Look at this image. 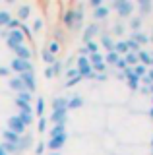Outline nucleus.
I'll return each instance as SVG.
<instances>
[{
	"instance_id": "obj_1",
	"label": "nucleus",
	"mask_w": 153,
	"mask_h": 155,
	"mask_svg": "<svg viewBox=\"0 0 153 155\" xmlns=\"http://www.w3.org/2000/svg\"><path fill=\"white\" fill-rule=\"evenodd\" d=\"M109 8H114L116 14H118V18L126 19V18H132L134 10H136V4H134L132 0H114Z\"/></svg>"
},
{
	"instance_id": "obj_2",
	"label": "nucleus",
	"mask_w": 153,
	"mask_h": 155,
	"mask_svg": "<svg viewBox=\"0 0 153 155\" xmlns=\"http://www.w3.org/2000/svg\"><path fill=\"white\" fill-rule=\"evenodd\" d=\"M6 45L10 47V48H16V47H20V45H25V35H23L20 29H12V31H8Z\"/></svg>"
},
{
	"instance_id": "obj_3",
	"label": "nucleus",
	"mask_w": 153,
	"mask_h": 155,
	"mask_svg": "<svg viewBox=\"0 0 153 155\" xmlns=\"http://www.w3.org/2000/svg\"><path fill=\"white\" fill-rule=\"evenodd\" d=\"M10 70H12V72H16V74L20 76V74H25V72H31V70H33V64H31V60L14 58V60L10 62Z\"/></svg>"
},
{
	"instance_id": "obj_4",
	"label": "nucleus",
	"mask_w": 153,
	"mask_h": 155,
	"mask_svg": "<svg viewBox=\"0 0 153 155\" xmlns=\"http://www.w3.org/2000/svg\"><path fill=\"white\" fill-rule=\"evenodd\" d=\"M23 85H25V91H29V93L33 95L37 91V80H35V70L31 72H25V74H20Z\"/></svg>"
},
{
	"instance_id": "obj_5",
	"label": "nucleus",
	"mask_w": 153,
	"mask_h": 155,
	"mask_svg": "<svg viewBox=\"0 0 153 155\" xmlns=\"http://www.w3.org/2000/svg\"><path fill=\"white\" fill-rule=\"evenodd\" d=\"M8 130H10V132H14V134H18V136H23L27 128L23 126V122L20 120V116L14 114V116H10V118H8Z\"/></svg>"
},
{
	"instance_id": "obj_6",
	"label": "nucleus",
	"mask_w": 153,
	"mask_h": 155,
	"mask_svg": "<svg viewBox=\"0 0 153 155\" xmlns=\"http://www.w3.org/2000/svg\"><path fill=\"white\" fill-rule=\"evenodd\" d=\"M66 140H68V134H60V136H54V138H50L45 145H47V149H50V151H60V149L64 147Z\"/></svg>"
},
{
	"instance_id": "obj_7",
	"label": "nucleus",
	"mask_w": 153,
	"mask_h": 155,
	"mask_svg": "<svg viewBox=\"0 0 153 155\" xmlns=\"http://www.w3.org/2000/svg\"><path fill=\"white\" fill-rule=\"evenodd\" d=\"M12 51H14V58H21V60H31L33 58V51L27 45H20V47L12 48Z\"/></svg>"
},
{
	"instance_id": "obj_8",
	"label": "nucleus",
	"mask_w": 153,
	"mask_h": 155,
	"mask_svg": "<svg viewBox=\"0 0 153 155\" xmlns=\"http://www.w3.org/2000/svg\"><path fill=\"white\" fill-rule=\"evenodd\" d=\"M62 23H64L68 29H76V12H74V8L66 10V12L62 14Z\"/></svg>"
},
{
	"instance_id": "obj_9",
	"label": "nucleus",
	"mask_w": 153,
	"mask_h": 155,
	"mask_svg": "<svg viewBox=\"0 0 153 155\" xmlns=\"http://www.w3.org/2000/svg\"><path fill=\"white\" fill-rule=\"evenodd\" d=\"M52 110H66L68 113V97L66 95H58L52 99Z\"/></svg>"
},
{
	"instance_id": "obj_10",
	"label": "nucleus",
	"mask_w": 153,
	"mask_h": 155,
	"mask_svg": "<svg viewBox=\"0 0 153 155\" xmlns=\"http://www.w3.org/2000/svg\"><path fill=\"white\" fill-rule=\"evenodd\" d=\"M95 35H99V25H97V23H89V25L85 27L82 39H83V43H89V41H93Z\"/></svg>"
},
{
	"instance_id": "obj_11",
	"label": "nucleus",
	"mask_w": 153,
	"mask_h": 155,
	"mask_svg": "<svg viewBox=\"0 0 153 155\" xmlns=\"http://www.w3.org/2000/svg\"><path fill=\"white\" fill-rule=\"evenodd\" d=\"M8 85H10V89L14 91V93H21V91H25V85H23L21 78L20 76H14L8 80Z\"/></svg>"
},
{
	"instance_id": "obj_12",
	"label": "nucleus",
	"mask_w": 153,
	"mask_h": 155,
	"mask_svg": "<svg viewBox=\"0 0 153 155\" xmlns=\"http://www.w3.org/2000/svg\"><path fill=\"white\" fill-rule=\"evenodd\" d=\"M82 107H83V97L80 93H74L72 97H68V110L82 109Z\"/></svg>"
},
{
	"instance_id": "obj_13",
	"label": "nucleus",
	"mask_w": 153,
	"mask_h": 155,
	"mask_svg": "<svg viewBox=\"0 0 153 155\" xmlns=\"http://www.w3.org/2000/svg\"><path fill=\"white\" fill-rule=\"evenodd\" d=\"M33 145V136L31 134H23L21 138H20V142H18V147H20V153H23V151H27Z\"/></svg>"
},
{
	"instance_id": "obj_14",
	"label": "nucleus",
	"mask_w": 153,
	"mask_h": 155,
	"mask_svg": "<svg viewBox=\"0 0 153 155\" xmlns=\"http://www.w3.org/2000/svg\"><path fill=\"white\" fill-rule=\"evenodd\" d=\"M50 120L54 124H66V120H68V113H66V110H52Z\"/></svg>"
},
{
	"instance_id": "obj_15",
	"label": "nucleus",
	"mask_w": 153,
	"mask_h": 155,
	"mask_svg": "<svg viewBox=\"0 0 153 155\" xmlns=\"http://www.w3.org/2000/svg\"><path fill=\"white\" fill-rule=\"evenodd\" d=\"M103 48H107V52H111L112 48H114V39H112V35L111 33H103L101 35V43H99Z\"/></svg>"
},
{
	"instance_id": "obj_16",
	"label": "nucleus",
	"mask_w": 153,
	"mask_h": 155,
	"mask_svg": "<svg viewBox=\"0 0 153 155\" xmlns=\"http://www.w3.org/2000/svg\"><path fill=\"white\" fill-rule=\"evenodd\" d=\"M109 14H111V8H109L107 4H103V6H99V8L93 10V18L95 19H107Z\"/></svg>"
},
{
	"instance_id": "obj_17",
	"label": "nucleus",
	"mask_w": 153,
	"mask_h": 155,
	"mask_svg": "<svg viewBox=\"0 0 153 155\" xmlns=\"http://www.w3.org/2000/svg\"><path fill=\"white\" fill-rule=\"evenodd\" d=\"M130 39H134V41H136L140 47H143V45H147V43H149V35H145L143 31H132Z\"/></svg>"
},
{
	"instance_id": "obj_18",
	"label": "nucleus",
	"mask_w": 153,
	"mask_h": 155,
	"mask_svg": "<svg viewBox=\"0 0 153 155\" xmlns=\"http://www.w3.org/2000/svg\"><path fill=\"white\" fill-rule=\"evenodd\" d=\"M29 16H31V6L29 4H21V6L18 8V19L23 23L25 19H29Z\"/></svg>"
},
{
	"instance_id": "obj_19",
	"label": "nucleus",
	"mask_w": 153,
	"mask_h": 155,
	"mask_svg": "<svg viewBox=\"0 0 153 155\" xmlns=\"http://www.w3.org/2000/svg\"><path fill=\"white\" fill-rule=\"evenodd\" d=\"M153 4L151 0H138V10H140V16H147V14L151 12Z\"/></svg>"
},
{
	"instance_id": "obj_20",
	"label": "nucleus",
	"mask_w": 153,
	"mask_h": 155,
	"mask_svg": "<svg viewBox=\"0 0 153 155\" xmlns=\"http://www.w3.org/2000/svg\"><path fill=\"white\" fill-rule=\"evenodd\" d=\"M138 60H140V64H143V66L149 68V66H151V52L145 51V48H142V51L138 52Z\"/></svg>"
},
{
	"instance_id": "obj_21",
	"label": "nucleus",
	"mask_w": 153,
	"mask_h": 155,
	"mask_svg": "<svg viewBox=\"0 0 153 155\" xmlns=\"http://www.w3.org/2000/svg\"><path fill=\"white\" fill-rule=\"evenodd\" d=\"M74 12H76V29H80L83 25V4L80 2L78 6L74 8Z\"/></svg>"
},
{
	"instance_id": "obj_22",
	"label": "nucleus",
	"mask_w": 153,
	"mask_h": 155,
	"mask_svg": "<svg viewBox=\"0 0 153 155\" xmlns=\"http://www.w3.org/2000/svg\"><path fill=\"white\" fill-rule=\"evenodd\" d=\"M20 138H21V136H18V134L10 132L8 128L2 132V142H8V143H18V142H20Z\"/></svg>"
},
{
	"instance_id": "obj_23",
	"label": "nucleus",
	"mask_w": 153,
	"mask_h": 155,
	"mask_svg": "<svg viewBox=\"0 0 153 155\" xmlns=\"http://www.w3.org/2000/svg\"><path fill=\"white\" fill-rule=\"evenodd\" d=\"M87 60H89V64H91V68H95V66H99V64H105V54H103V52H97V54H89V56H87Z\"/></svg>"
},
{
	"instance_id": "obj_24",
	"label": "nucleus",
	"mask_w": 153,
	"mask_h": 155,
	"mask_svg": "<svg viewBox=\"0 0 153 155\" xmlns=\"http://www.w3.org/2000/svg\"><path fill=\"white\" fill-rule=\"evenodd\" d=\"M114 52H116L118 56H124V54H128V47H126V41H114V48H112Z\"/></svg>"
},
{
	"instance_id": "obj_25",
	"label": "nucleus",
	"mask_w": 153,
	"mask_h": 155,
	"mask_svg": "<svg viewBox=\"0 0 153 155\" xmlns=\"http://www.w3.org/2000/svg\"><path fill=\"white\" fill-rule=\"evenodd\" d=\"M41 58H43V62H45V66H52V62L56 60V56H54V54H50V52L47 51V47H43V48H41Z\"/></svg>"
},
{
	"instance_id": "obj_26",
	"label": "nucleus",
	"mask_w": 153,
	"mask_h": 155,
	"mask_svg": "<svg viewBox=\"0 0 153 155\" xmlns=\"http://www.w3.org/2000/svg\"><path fill=\"white\" fill-rule=\"evenodd\" d=\"M0 145H2V149L6 151L8 155H16L20 153V147H18V143H8V142H0Z\"/></svg>"
},
{
	"instance_id": "obj_27",
	"label": "nucleus",
	"mask_w": 153,
	"mask_h": 155,
	"mask_svg": "<svg viewBox=\"0 0 153 155\" xmlns=\"http://www.w3.org/2000/svg\"><path fill=\"white\" fill-rule=\"evenodd\" d=\"M18 116H20V120L23 122V126H25V128H29V126L33 124V118H35V116H33V113H18Z\"/></svg>"
},
{
	"instance_id": "obj_28",
	"label": "nucleus",
	"mask_w": 153,
	"mask_h": 155,
	"mask_svg": "<svg viewBox=\"0 0 153 155\" xmlns=\"http://www.w3.org/2000/svg\"><path fill=\"white\" fill-rule=\"evenodd\" d=\"M85 52H87V56L89 54H97V52H101L99 48H101V45L99 43H95V41H89V43H85Z\"/></svg>"
},
{
	"instance_id": "obj_29",
	"label": "nucleus",
	"mask_w": 153,
	"mask_h": 155,
	"mask_svg": "<svg viewBox=\"0 0 153 155\" xmlns=\"http://www.w3.org/2000/svg\"><path fill=\"white\" fill-rule=\"evenodd\" d=\"M126 84H128V87H130L132 91H138V89H140V85H142L140 84V78H136L134 74L126 78Z\"/></svg>"
},
{
	"instance_id": "obj_30",
	"label": "nucleus",
	"mask_w": 153,
	"mask_h": 155,
	"mask_svg": "<svg viewBox=\"0 0 153 155\" xmlns=\"http://www.w3.org/2000/svg\"><path fill=\"white\" fill-rule=\"evenodd\" d=\"M60 134H66V124H54V126L49 130V136H50V138L60 136Z\"/></svg>"
},
{
	"instance_id": "obj_31",
	"label": "nucleus",
	"mask_w": 153,
	"mask_h": 155,
	"mask_svg": "<svg viewBox=\"0 0 153 155\" xmlns=\"http://www.w3.org/2000/svg\"><path fill=\"white\" fill-rule=\"evenodd\" d=\"M10 19H12V14L8 12V10H0V29L6 27Z\"/></svg>"
},
{
	"instance_id": "obj_32",
	"label": "nucleus",
	"mask_w": 153,
	"mask_h": 155,
	"mask_svg": "<svg viewBox=\"0 0 153 155\" xmlns=\"http://www.w3.org/2000/svg\"><path fill=\"white\" fill-rule=\"evenodd\" d=\"M118 58H120V56H118L114 51H111V52H107V54H105V64H107V66H114L118 62Z\"/></svg>"
},
{
	"instance_id": "obj_33",
	"label": "nucleus",
	"mask_w": 153,
	"mask_h": 155,
	"mask_svg": "<svg viewBox=\"0 0 153 155\" xmlns=\"http://www.w3.org/2000/svg\"><path fill=\"white\" fill-rule=\"evenodd\" d=\"M132 70H134V76L142 80L143 76H147V70H149V68H147V66H143V64H136V66L132 68Z\"/></svg>"
},
{
	"instance_id": "obj_34",
	"label": "nucleus",
	"mask_w": 153,
	"mask_h": 155,
	"mask_svg": "<svg viewBox=\"0 0 153 155\" xmlns=\"http://www.w3.org/2000/svg\"><path fill=\"white\" fill-rule=\"evenodd\" d=\"M124 60H126V64L130 66V68H134L136 64H140V60H138V54H136V52H128V54H124Z\"/></svg>"
},
{
	"instance_id": "obj_35",
	"label": "nucleus",
	"mask_w": 153,
	"mask_h": 155,
	"mask_svg": "<svg viewBox=\"0 0 153 155\" xmlns=\"http://www.w3.org/2000/svg\"><path fill=\"white\" fill-rule=\"evenodd\" d=\"M31 99H33V95L29 93V91H21V93H16V101H21V103L31 105Z\"/></svg>"
},
{
	"instance_id": "obj_36",
	"label": "nucleus",
	"mask_w": 153,
	"mask_h": 155,
	"mask_svg": "<svg viewBox=\"0 0 153 155\" xmlns=\"http://www.w3.org/2000/svg\"><path fill=\"white\" fill-rule=\"evenodd\" d=\"M35 114L39 116H45V99H43V97H39V99H37V105H35Z\"/></svg>"
},
{
	"instance_id": "obj_37",
	"label": "nucleus",
	"mask_w": 153,
	"mask_h": 155,
	"mask_svg": "<svg viewBox=\"0 0 153 155\" xmlns=\"http://www.w3.org/2000/svg\"><path fill=\"white\" fill-rule=\"evenodd\" d=\"M130 29L132 31H140L142 29V18L140 16H132L130 18Z\"/></svg>"
},
{
	"instance_id": "obj_38",
	"label": "nucleus",
	"mask_w": 153,
	"mask_h": 155,
	"mask_svg": "<svg viewBox=\"0 0 153 155\" xmlns=\"http://www.w3.org/2000/svg\"><path fill=\"white\" fill-rule=\"evenodd\" d=\"M126 47H128V51H130V52H136V54L142 51V47L138 45V43L134 41V39H126Z\"/></svg>"
},
{
	"instance_id": "obj_39",
	"label": "nucleus",
	"mask_w": 153,
	"mask_h": 155,
	"mask_svg": "<svg viewBox=\"0 0 153 155\" xmlns=\"http://www.w3.org/2000/svg\"><path fill=\"white\" fill-rule=\"evenodd\" d=\"M60 48H62V47H60V43H56V41H50L49 45H47V51H49L50 54H54V56L60 52Z\"/></svg>"
},
{
	"instance_id": "obj_40",
	"label": "nucleus",
	"mask_w": 153,
	"mask_h": 155,
	"mask_svg": "<svg viewBox=\"0 0 153 155\" xmlns=\"http://www.w3.org/2000/svg\"><path fill=\"white\" fill-rule=\"evenodd\" d=\"M66 78H68L66 81H70V80H83V78L80 76V72L76 70V68H70V70L66 72Z\"/></svg>"
},
{
	"instance_id": "obj_41",
	"label": "nucleus",
	"mask_w": 153,
	"mask_h": 155,
	"mask_svg": "<svg viewBox=\"0 0 153 155\" xmlns=\"http://www.w3.org/2000/svg\"><path fill=\"white\" fill-rule=\"evenodd\" d=\"M47 124H49V118H47V116H41L39 122H37V130H39L41 134H45L47 132Z\"/></svg>"
},
{
	"instance_id": "obj_42",
	"label": "nucleus",
	"mask_w": 153,
	"mask_h": 155,
	"mask_svg": "<svg viewBox=\"0 0 153 155\" xmlns=\"http://www.w3.org/2000/svg\"><path fill=\"white\" fill-rule=\"evenodd\" d=\"M124 31H126V27H124L122 19H120V21H116V23L112 25V33H114V35H122Z\"/></svg>"
},
{
	"instance_id": "obj_43",
	"label": "nucleus",
	"mask_w": 153,
	"mask_h": 155,
	"mask_svg": "<svg viewBox=\"0 0 153 155\" xmlns=\"http://www.w3.org/2000/svg\"><path fill=\"white\" fill-rule=\"evenodd\" d=\"M20 25H21V21L18 18H12L10 21H8V25H6V29L8 31H12V29H20Z\"/></svg>"
},
{
	"instance_id": "obj_44",
	"label": "nucleus",
	"mask_w": 153,
	"mask_h": 155,
	"mask_svg": "<svg viewBox=\"0 0 153 155\" xmlns=\"http://www.w3.org/2000/svg\"><path fill=\"white\" fill-rule=\"evenodd\" d=\"M50 68H52V72H54V76H58L60 72H62V62H60V60H54Z\"/></svg>"
},
{
	"instance_id": "obj_45",
	"label": "nucleus",
	"mask_w": 153,
	"mask_h": 155,
	"mask_svg": "<svg viewBox=\"0 0 153 155\" xmlns=\"http://www.w3.org/2000/svg\"><path fill=\"white\" fill-rule=\"evenodd\" d=\"M45 147H47V145H45V142L41 140V142L37 143V147H35V155H43V151H45Z\"/></svg>"
},
{
	"instance_id": "obj_46",
	"label": "nucleus",
	"mask_w": 153,
	"mask_h": 155,
	"mask_svg": "<svg viewBox=\"0 0 153 155\" xmlns=\"http://www.w3.org/2000/svg\"><path fill=\"white\" fill-rule=\"evenodd\" d=\"M41 27H43V18H37L35 21H33V29H31V31H39Z\"/></svg>"
},
{
	"instance_id": "obj_47",
	"label": "nucleus",
	"mask_w": 153,
	"mask_h": 155,
	"mask_svg": "<svg viewBox=\"0 0 153 155\" xmlns=\"http://www.w3.org/2000/svg\"><path fill=\"white\" fill-rule=\"evenodd\" d=\"M45 78L47 80H52V78H54V72H52L50 66H45Z\"/></svg>"
},
{
	"instance_id": "obj_48",
	"label": "nucleus",
	"mask_w": 153,
	"mask_h": 155,
	"mask_svg": "<svg viewBox=\"0 0 153 155\" xmlns=\"http://www.w3.org/2000/svg\"><path fill=\"white\" fill-rule=\"evenodd\" d=\"M54 41L56 43H62V41H64V35H62V31H58V29L54 31Z\"/></svg>"
},
{
	"instance_id": "obj_49",
	"label": "nucleus",
	"mask_w": 153,
	"mask_h": 155,
	"mask_svg": "<svg viewBox=\"0 0 153 155\" xmlns=\"http://www.w3.org/2000/svg\"><path fill=\"white\" fill-rule=\"evenodd\" d=\"M89 6H91V8L95 10V8H99V6H103V0H89Z\"/></svg>"
},
{
	"instance_id": "obj_50",
	"label": "nucleus",
	"mask_w": 153,
	"mask_h": 155,
	"mask_svg": "<svg viewBox=\"0 0 153 155\" xmlns=\"http://www.w3.org/2000/svg\"><path fill=\"white\" fill-rule=\"evenodd\" d=\"M8 74H10V68H8V66H0V76L6 78Z\"/></svg>"
},
{
	"instance_id": "obj_51",
	"label": "nucleus",
	"mask_w": 153,
	"mask_h": 155,
	"mask_svg": "<svg viewBox=\"0 0 153 155\" xmlns=\"http://www.w3.org/2000/svg\"><path fill=\"white\" fill-rule=\"evenodd\" d=\"M107 78H109V74H97V76H95V80H99V81H107Z\"/></svg>"
},
{
	"instance_id": "obj_52",
	"label": "nucleus",
	"mask_w": 153,
	"mask_h": 155,
	"mask_svg": "<svg viewBox=\"0 0 153 155\" xmlns=\"http://www.w3.org/2000/svg\"><path fill=\"white\" fill-rule=\"evenodd\" d=\"M140 91H142L143 95H151V93H149V87H147V85H140Z\"/></svg>"
},
{
	"instance_id": "obj_53",
	"label": "nucleus",
	"mask_w": 153,
	"mask_h": 155,
	"mask_svg": "<svg viewBox=\"0 0 153 155\" xmlns=\"http://www.w3.org/2000/svg\"><path fill=\"white\" fill-rule=\"evenodd\" d=\"M82 80H70V81H66V87H72V85H78Z\"/></svg>"
},
{
	"instance_id": "obj_54",
	"label": "nucleus",
	"mask_w": 153,
	"mask_h": 155,
	"mask_svg": "<svg viewBox=\"0 0 153 155\" xmlns=\"http://www.w3.org/2000/svg\"><path fill=\"white\" fill-rule=\"evenodd\" d=\"M147 76H149V80L153 81V68H149V70H147Z\"/></svg>"
},
{
	"instance_id": "obj_55",
	"label": "nucleus",
	"mask_w": 153,
	"mask_h": 155,
	"mask_svg": "<svg viewBox=\"0 0 153 155\" xmlns=\"http://www.w3.org/2000/svg\"><path fill=\"white\" fill-rule=\"evenodd\" d=\"M0 155H8V153H6V151L2 149V145H0Z\"/></svg>"
},
{
	"instance_id": "obj_56",
	"label": "nucleus",
	"mask_w": 153,
	"mask_h": 155,
	"mask_svg": "<svg viewBox=\"0 0 153 155\" xmlns=\"http://www.w3.org/2000/svg\"><path fill=\"white\" fill-rule=\"evenodd\" d=\"M49 155H60V151H50Z\"/></svg>"
},
{
	"instance_id": "obj_57",
	"label": "nucleus",
	"mask_w": 153,
	"mask_h": 155,
	"mask_svg": "<svg viewBox=\"0 0 153 155\" xmlns=\"http://www.w3.org/2000/svg\"><path fill=\"white\" fill-rule=\"evenodd\" d=\"M149 116H151V118H153V107H151V109H149Z\"/></svg>"
},
{
	"instance_id": "obj_58",
	"label": "nucleus",
	"mask_w": 153,
	"mask_h": 155,
	"mask_svg": "<svg viewBox=\"0 0 153 155\" xmlns=\"http://www.w3.org/2000/svg\"><path fill=\"white\" fill-rule=\"evenodd\" d=\"M149 41H151V43H153V33H151V35H149Z\"/></svg>"
},
{
	"instance_id": "obj_59",
	"label": "nucleus",
	"mask_w": 153,
	"mask_h": 155,
	"mask_svg": "<svg viewBox=\"0 0 153 155\" xmlns=\"http://www.w3.org/2000/svg\"><path fill=\"white\" fill-rule=\"evenodd\" d=\"M151 153H153V138H151Z\"/></svg>"
},
{
	"instance_id": "obj_60",
	"label": "nucleus",
	"mask_w": 153,
	"mask_h": 155,
	"mask_svg": "<svg viewBox=\"0 0 153 155\" xmlns=\"http://www.w3.org/2000/svg\"><path fill=\"white\" fill-rule=\"evenodd\" d=\"M151 68H153V58H151Z\"/></svg>"
},
{
	"instance_id": "obj_61",
	"label": "nucleus",
	"mask_w": 153,
	"mask_h": 155,
	"mask_svg": "<svg viewBox=\"0 0 153 155\" xmlns=\"http://www.w3.org/2000/svg\"><path fill=\"white\" fill-rule=\"evenodd\" d=\"M151 101H153V95H151ZM151 107H153V105H151Z\"/></svg>"
},
{
	"instance_id": "obj_62",
	"label": "nucleus",
	"mask_w": 153,
	"mask_h": 155,
	"mask_svg": "<svg viewBox=\"0 0 153 155\" xmlns=\"http://www.w3.org/2000/svg\"><path fill=\"white\" fill-rule=\"evenodd\" d=\"M151 155H153V153H151Z\"/></svg>"
}]
</instances>
